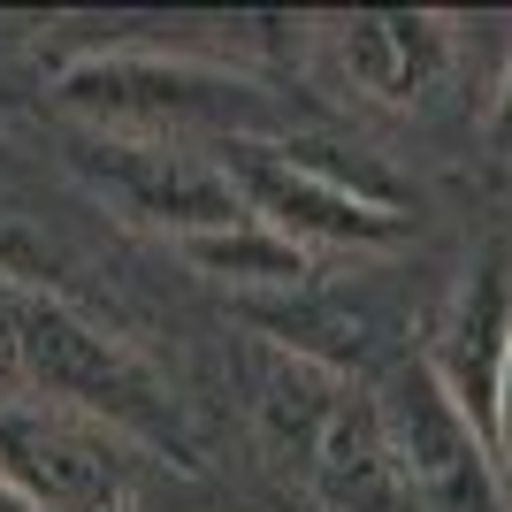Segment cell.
<instances>
[{"label":"cell","instance_id":"obj_1","mask_svg":"<svg viewBox=\"0 0 512 512\" xmlns=\"http://www.w3.org/2000/svg\"><path fill=\"white\" fill-rule=\"evenodd\" d=\"M0 352H8V367L31 383V398L92 413V421H107L115 436H130L138 451H161L176 467H199L169 375H161L138 344L100 329L77 299L0 268Z\"/></svg>","mask_w":512,"mask_h":512},{"label":"cell","instance_id":"obj_2","mask_svg":"<svg viewBox=\"0 0 512 512\" xmlns=\"http://www.w3.org/2000/svg\"><path fill=\"white\" fill-rule=\"evenodd\" d=\"M69 115H85L107 138H192L214 130L222 146L237 138H276L283 100L245 69L192 62V54H77L54 77Z\"/></svg>","mask_w":512,"mask_h":512},{"label":"cell","instance_id":"obj_3","mask_svg":"<svg viewBox=\"0 0 512 512\" xmlns=\"http://www.w3.org/2000/svg\"><path fill=\"white\" fill-rule=\"evenodd\" d=\"M260 421L306 467L329 512H413V490L398 474V444L360 390H344L314 360H268L260 375Z\"/></svg>","mask_w":512,"mask_h":512},{"label":"cell","instance_id":"obj_4","mask_svg":"<svg viewBox=\"0 0 512 512\" xmlns=\"http://www.w3.org/2000/svg\"><path fill=\"white\" fill-rule=\"evenodd\" d=\"M329 146H299V138H237L222 146V169L237 176L245 207L283 230L291 245H337V253H390L413 237L406 199L383 176L352 169V161H321Z\"/></svg>","mask_w":512,"mask_h":512},{"label":"cell","instance_id":"obj_5","mask_svg":"<svg viewBox=\"0 0 512 512\" xmlns=\"http://www.w3.org/2000/svg\"><path fill=\"white\" fill-rule=\"evenodd\" d=\"M146 451L54 398H0V482L31 512H130Z\"/></svg>","mask_w":512,"mask_h":512},{"label":"cell","instance_id":"obj_6","mask_svg":"<svg viewBox=\"0 0 512 512\" xmlns=\"http://www.w3.org/2000/svg\"><path fill=\"white\" fill-rule=\"evenodd\" d=\"M77 169H85L130 222L161 230L169 245L230 230V222L253 214L222 161H199V153L169 146V138H107V130H92L85 146H77Z\"/></svg>","mask_w":512,"mask_h":512},{"label":"cell","instance_id":"obj_7","mask_svg":"<svg viewBox=\"0 0 512 512\" xmlns=\"http://www.w3.org/2000/svg\"><path fill=\"white\" fill-rule=\"evenodd\" d=\"M383 421H390V444H398V474L413 490V512H512L490 444L474 436L467 413L451 406L436 367H406L398 375Z\"/></svg>","mask_w":512,"mask_h":512},{"label":"cell","instance_id":"obj_8","mask_svg":"<svg viewBox=\"0 0 512 512\" xmlns=\"http://www.w3.org/2000/svg\"><path fill=\"white\" fill-rule=\"evenodd\" d=\"M436 383L451 390V406L474 421V436H497V398H505L512 367V245H482V260L467 268L459 299H451L444 344H436Z\"/></svg>","mask_w":512,"mask_h":512},{"label":"cell","instance_id":"obj_9","mask_svg":"<svg viewBox=\"0 0 512 512\" xmlns=\"http://www.w3.org/2000/svg\"><path fill=\"white\" fill-rule=\"evenodd\" d=\"M337 62L367 100L413 107L451 69V23L436 8H360L337 23Z\"/></svg>","mask_w":512,"mask_h":512},{"label":"cell","instance_id":"obj_10","mask_svg":"<svg viewBox=\"0 0 512 512\" xmlns=\"http://www.w3.org/2000/svg\"><path fill=\"white\" fill-rule=\"evenodd\" d=\"M176 253H184L192 276L230 283V291H299V283L314 276V253L291 245L283 230H268L260 214H245L230 230H207V237H184Z\"/></svg>","mask_w":512,"mask_h":512},{"label":"cell","instance_id":"obj_11","mask_svg":"<svg viewBox=\"0 0 512 512\" xmlns=\"http://www.w3.org/2000/svg\"><path fill=\"white\" fill-rule=\"evenodd\" d=\"M490 459H497V482H505V505H512V367H505V398H497V436H490Z\"/></svg>","mask_w":512,"mask_h":512},{"label":"cell","instance_id":"obj_12","mask_svg":"<svg viewBox=\"0 0 512 512\" xmlns=\"http://www.w3.org/2000/svg\"><path fill=\"white\" fill-rule=\"evenodd\" d=\"M490 153L512 161V62H505V77H497V92H490Z\"/></svg>","mask_w":512,"mask_h":512},{"label":"cell","instance_id":"obj_13","mask_svg":"<svg viewBox=\"0 0 512 512\" xmlns=\"http://www.w3.org/2000/svg\"><path fill=\"white\" fill-rule=\"evenodd\" d=\"M0 512H31V505H23V497L8 490V482H0Z\"/></svg>","mask_w":512,"mask_h":512}]
</instances>
